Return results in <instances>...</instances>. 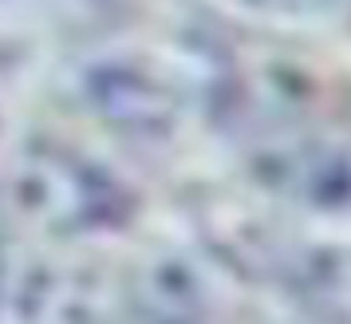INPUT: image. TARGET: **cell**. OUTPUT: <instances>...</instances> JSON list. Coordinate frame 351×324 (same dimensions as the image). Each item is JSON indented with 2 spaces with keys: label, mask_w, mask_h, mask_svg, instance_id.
<instances>
[{
  "label": "cell",
  "mask_w": 351,
  "mask_h": 324,
  "mask_svg": "<svg viewBox=\"0 0 351 324\" xmlns=\"http://www.w3.org/2000/svg\"><path fill=\"white\" fill-rule=\"evenodd\" d=\"M206 91L209 76H202L197 64L146 44L99 48L80 67V95L87 111L138 143L170 139Z\"/></svg>",
  "instance_id": "1"
},
{
  "label": "cell",
  "mask_w": 351,
  "mask_h": 324,
  "mask_svg": "<svg viewBox=\"0 0 351 324\" xmlns=\"http://www.w3.org/2000/svg\"><path fill=\"white\" fill-rule=\"evenodd\" d=\"M4 206L20 226L44 238H83L119 226L130 210V198L119 178L71 146L32 143L4 174Z\"/></svg>",
  "instance_id": "2"
},
{
  "label": "cell",
  "mask_w": 351,
  "mask_h": 324,
  "mask_svg": "<svg viewBox=\"0 0 351 324\" xmlns=\"http://www.w3.org/2000/svg\"><path fill=\"white\" fill-rule=\"evenodd\" d=\"M87 297L71 273L20 265L0 273V324H80Z\"/></svg>",
  "instance_id": "3"
},
{
  "label": "cell",
  "mask_w": 351,
  "mask_h": 324,
  "mask_svg": "<svg viewBox=\"0 0 351 324\" xmlns=\"http://www.w3.org/2000/svg\"><path fill=\"white\" fill-rule=\"evenodd\" d=\"M225 4L256 24H280V28L339 24L351 12V0H225Z\"/></svg>",
  "instance_id": "4"
},
{
  "label": "cell",
  "mask_w": 351,
  "mask_h": 324,
  "mask_svg": "<svg viewBox=\"0 0 351 324\" xmlns=\"http://www.w3.org/2000/svg\"><path fill=\"white\" fill-rule=\"evenodd\" d=\"M95 8H103V12H138V8H146L150 0H91Z\"/></svg>",
  "instance_id": "5"
}]
</instances>
